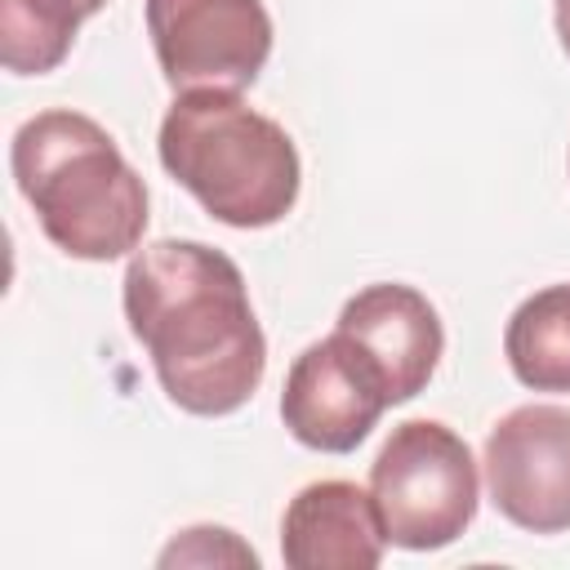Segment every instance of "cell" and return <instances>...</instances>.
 Here are the masks:
<instances>
[{
	"instance_id": "1",
	"label": "cell",
	"mask_w": 570,
	"mask_h": 570,
	"mask_svg": "<svg viewBox=\"0 0 570 570\" xmlns=\"http://www.w3.org/2000/svg\"><path fill=\"white\" fill-rule=\"evenodd\" d=\"M125 321L165 396L200 419L240 410L267 370V338L240 267L200 240H151L125 267Z\"/></svg>"
},
{
	"instance_id": "2",
	"label": "cell",
	"mask_w": 570,
	"mask_h": 570,
	"mask_svg": "<svg viewBox=\"0 0 570 570\" xmlns=\"http://www.w3.org/2000/svg\"><path fill=\"white\" fill-rule=\"evenodd\" d=\"M9 165L40 232L62 254L111 263L142 245L147 187L116 138L85 111L53 107L31 116L13 134Z\"/></svg>"
},
{
	"instance_id": "3",
	"label": "cell",
	"mask_w": 570,
	"mask_h": 570,
	"mask_svg": "<svg viewBox=\"0 0 570 570\" xmlns=\"http://www.w3.org/2000/svg\"><path fill=\"white\" fill-rule=\"evenodd\" d=\"M156 147L169 178L227 227H272L298 200L303 165L294 138L232 89L178 94Z\"/></svg>"
},
{
	"instance_id": "4",
	"label": "cell",
	"mask_w": 570,
	"mask_h": 570,
	"mask_svg": "<svg viewBox=\"0 0 570 570\" xmlns=\"http://www.w3.org/2000/svg\"><path fill=\"white\" fill-rule=\"evenodd\" d=\"M370 494L387 543L405 552H436L472 525L481 476L468 441L454 428L436 419H410L392 428L379 459L370 463Z\"/></svg>"
},
{
	"instance_id": "5",
	"label": "cell",
	"mask_w": 570,
	"mask_h": 570,
	"mask_svg": "<svg viewBox=\"0 0 570 570\" xmlns=\"http://www.w3.org/2000/svg\"><path fill=\"white\" fill-rule=\"evenodd\" d=\"M147 36L174 94L249 89L272 53L263 0H147Z\"/></svg>"
},
{
	"instance_id": "6",
	"label": "cell",
	"mask_w": 570,
	"mask_h": 570,
	"mask_svg": "<svg viewBox=\"0 0 570 570\" xmlns=\"http://www.w3.org/2000/svg\"><path fill=\"white\" fill-rule=\"evenodd\" d=\"M490 503L530 534L570 530V410L517 405L485 436Z\"/></svg>"
},
{
	"instance_id": "7",
	"label": "cell",
	"mask_w": 570,
	"mask_h": 570,
	"mask_svg": "<svg viewBox=\"0 0 570 570\" xmlns=\"http://www.w3.org/2000/svg\"><path fill=\"white\" fill-rule=\"evenodd\" d=\"M387 405L392 401L379 370L338 330L294 356L281 392V419L289 436L321 454L356 450Z\"/></svg>"
},
{
	"instance_id": "8",
	"label": "cell",
	"mask_w": 570,
	"mask_h": 570,
	"mask_svg": "<svg viewBox=\"0 0 570 570\" xmlns=\"http://www.w3.org/2000/svg\"><path fill=\"white\" fill-rule=\"evenodd\" d=\"M334 330L370 356L392 405L419 396L445 352V330L428 294H419L414 285H396V281L356 289L343 303Z\"/></svg>"
},
{
	"instance_id": "9",
	"label": "cell",
	"mask_w": 570,
	"mask_h": 570,
	"mask_svg": "<svg viewBox=\"0 0 570 570\" xmlns=\"http://www.w3.org/2000/svg\"><path fill=\"white\" fill-rule=\"evenodd\" d=\"M387 530L374 494L352 481L303 485L281 517V557L289 570H374Z\"/></svg>"
},
{
	"instance_id": "10",
	"label": "cell",
	"mask_w": 570,
	"mask_h": 570,
	"mask_svg": "<svg viewBox=\"0 0 570 570\" xmlns=\"http://www.w3.org/2000/svg\"><path fill=\"white\" fill-rule=\"evenodd\" d=\"M503 356L525 387L570 392V285H548L508 316Z\"/></svg>"
},
{
	"instance_id": "11",
	"label": "cell",
	"mask_w": 570,
	"mask_h": 570,
	"mask_svg": "<svg viewBox=\"0 0 570 570\" xmlns=\"http://www.w3.org/2000/svg\"><path fill=\"white\" fill-rule=\"evenodd\" d=\"M89 13L80 0H0V62L13 76L53 71Z\"/></svg>"
},
{
	"instance_id": "12",
	"label": "cell",
	"mask_w": 570,
	"mask_h": 570,
	"mask_svg": "<svg viewBox=\"0 0 570 570\" xmlns=\"http://www.w3.org/2000/svg\"><path fill=\"white\" fill-rule=\"evenodd\" d=\"M258 566V552L245 548L236 539V530H223V525H191L183 530L165 552H160V566Z\"/></svg>"
},
{
	"instance_id": "13",
	"label": "cell",
	"mask_w": 570,
	"mask_h": 570,
	"mask_svg": "<svg viewBox=\"0 0 570 570\" xmlns=\"http://www.w3.org/2000/svg\"><path fill=\"white\" fill-rule=\"evenodd\" d=\"M557 36H561V49L570 53V0H557Z\"/></svg>"
},
{
	"instance_id": "14",
	"label": "cell",
	"mask_w": 570,
	"mask_h": 570,
	"mask_svg": "<svg viewBox=\"0 0 570 570\" xmlns=\"http://www.w3.org/2000/svg\"><path fill=\"white\" fill-rule=\"evenodd\" d=\"M102 4H107V0H80V9H85V13H89V18H94V13H98V9H102Z\"/></svg>"
}]
</instances>
